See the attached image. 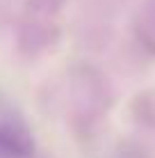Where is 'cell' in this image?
<instances>
[{
    "mask_svg": "<svg viewBox=\"0 0 155 158\" xmlns=\"http://www.w3.org/2000/svg\"><path fill=\"white\" fill-rule=\"evenodd\" d=\"M32 154L34 144L25 131L0 124V158H30Z\"/></svg>",
    "mask_w": 155,
    "mask_h": 158,
    "instance_id": "6da1fadb",
    "label": "cell"
}]
</instances>
